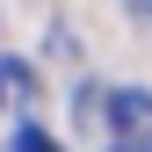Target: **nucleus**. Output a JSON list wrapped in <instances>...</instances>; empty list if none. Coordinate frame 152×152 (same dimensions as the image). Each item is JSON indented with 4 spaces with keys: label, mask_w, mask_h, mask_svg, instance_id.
I'll return each mask as SVG.
<instances>
[{
    "label": "nucleus",
    "mask_w": 152,
    "mask_h": 152,
    "mask_svg": "<svg viewBox=\"0 0 152 152\" xmlns=\"http://www.w3.org/2000/svg\"><path fill=\"white\" fill-rule=\"evenodd\" d=\"M0 152H58L36 109V72L0 58Z\"/></svg>",
    "instance_id": "nucleus-1"
},
{
    "label": "nucleus",
    "mask_w": 152,
    "mask_h": 152,
    "mask_svg": "<svg viewBox=\"0 0 152 152\" xmlns=\"http://www.w3.org/2000/svg\"><path fill=\"white\" fill-rule=\"evenodd\" d=\"M102 138H109V152H152V94L145 87L102 94Z\"/></svg>",
    "instance_id": "nucleus-2"
},
{
    "label": "nucleus",
    "mask_w": 152,
    "mask_h": 152,
    "mask_svg": "<svg viewBox=\"0 0 152 152\" xmlns=\"http://www.w3.org/2000/svg\"><path fill=\"white\" fill-rule=\"evenodd\" d=\"M123 7H130V15H138V22H152V0H123Z\"/></svg>",
    "instance_id": "nucleus-3"
}]
</instances>
